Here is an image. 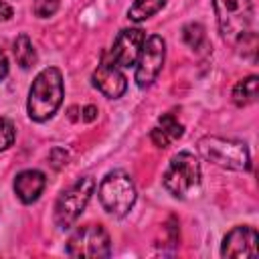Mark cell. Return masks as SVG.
Segmentation results:
<instances>
[{"label": "cell", "mask_w": 259, "mask_h": 259, "mask_svg": "<svg viewBox=\"0 0 259 259\" xmlns=\"http://www.w3.org/2000/svg\"><path fill=\"white\" fill-rule=\"evenodd\" d=\"M93 85L109 99H117L125 93L127 87V79L125 75L119 71V67L109 59V55H103L101 63L97 65V69L93 71Z\"/></svg>", "instance_id": "cell-11"}, {"label": "cell", "mask_w": 259, "mask_h": 259, "mask_svg": "<svg viewBox=\"0 0 259 259\" xmlns=\"http://www.w3.org/2000/svg\"><path fill=\"white\" fill-rule=\"evenodd\" d=\"M99 202L113 217H125L136 202V186L127 172L113 170L99 184Z\"/></svg>", "instance_id": "cell-5"}, {"label": "cell", "mask_w": 259, "mask_h": 259, "mask_svg": "<svg viewBox=\"0 0 259 259\" xmlns=\"http://www.w3.org/2000/svg\"><path fill=\"white\" fill-rule=\"evenodd\" d=\"M45 184L47 178L40 170H22L14 178V192L24 204H30L40 196Z\"/></svg>", "instance_id": "cell-12"}, {"label": "cell", "mask_w": 259, "mask_h": 259, "mask_svg": "<svg viewBox=\"0 0 259 259\" xmlns=\"http://www.w3.org/2000/svg\"><path fill=\"white\" fill-rule=\"evenodd\" d=\"M14 144V125L8 117H0V152Z\"/></svg>", "instance_id": "cell-18"}, {"label": "cell", "mask_w": 259, "mask_h": 259, "mask_svg": "<svg viewBox=\"0 0 259 259\" xmlns=\"http://www.w3.org/2000/svg\"><path fill=\"white\" fill-rule=\"evenodd\" d=\"M158 130L172 142V140H178L182 134H184V127H182V123H178L176 121V117L172 115V113H164L160 119H158Z\"/></svg>", "instance_id": "cell-17"}, {"label": "cell", "mask_w": 259, "mask_h": 259, "mask_svg": "<svg viewBox=\"0 0 259 259\" xmlns=\"http://www.w3.org/2000/svg\"><path fill=\"white\" fill-rule=\"evenodd\" d=\"M63 101V75L57 67L42 69L28 93V115L34 121H47L53 117Z\"/></svg>", "instance_id": "cell-1"}, {"label": "cell", "mask_w": 259, "mask_h": 259, "mask_svg": "<svg viewBox=\"0 0 259 259\" xmlns=\"http://www.w3.org/2000/svg\"><path fill=\"white\" fill-rule=\"evenodd\" d=\"M144 40H146V34H144L142 28H123L115 36V40H113L109 59L119 69L134 67L136 61H138V57H140V51H142Z\"/></svg>", "instance_id": "cell-10"}, {"label": "cell", "mask_w": 259, "mask_h": 259, "mask_svg": "<svg viewBox=\"0 0 259 259\" xmlns=\"http://www.w3.org/2000/svg\"><path fill=\"white\" fill-rule=\"evenodd\" d=\"M198 152L204 160L229 168V170H249L251 168V156L243 142L225 140L217 136H204L198 140Z\"/></svg>", "instance_id": "cell-4"}, {"label": "cell", "mask_w": 259, "mask_h": 259, "mask_svg": "<svg viewBox=\"0 0 259 259\" xmlns=\"http://www.w3.org/2000/svg\"><path fill=\"white\" fill-rule=\"evenodd\" d=\"M164 188L176 198H188L200 188V164L190 152H178L172 156L164 172Z\"/></svg>", "instance_id": "cell-3"}, {"label": "cell", "mask_w": 259, "mask_h": 259, "mask_svg": "<svg viewBox=\"0 0 259 259\" xmlns=\"http://www.w3.org/2000/svg\"><path fill=\"white\" fill-rule=\"evenodd\" d=\"M164 4H166V0H134V4L127 10V16L134 22H142V20L154 16L156 12H160L164 8Z\"/></svg>", "instance_id": "cell-14"}, {"label": "cell", "mask_w": 259, "mask_h": 259, "mask_svg": "<svg viewBox=\"0 0 259 259\" xmlns=\"http://www.w3.org/2000/svg\"><path fill=\"white\" fill-rule=\"evenodd\" d=\"M14 57H16V63L22 69H28L36 63V51H34V47H32V42L26 34H20L14 40Z\"/></svg>", "instance_id": "cell-15"}, {"label": "cell", "mask_w": 259, "mask_h": 259, "mask_svg": "<svg viewBox=\"0 0 259 259\" xmlns=\"http://www.w3.org/2000/svg\"><path fill=\"white\" fill-rule=\"evenodd\" d=\"M59 10V0H36L34 2V14L38 18H49Z\"/></svg>", "instance_id": "cell-19"}, {"label": "cell", "mask_w": 259, "mask_h": 259, "mask_svg": "<svg viewBox=\"0 0 259 259\" xmlns=\"http://www.w3.org/2000/svg\"><path fill=\"white\" fill-rule=\"evenodd\" d=\"M221 255L229 259H255L257 257V231L247 225L231 229L223 239Z\"/></svg>", "instance_id": "cell-9"}, {"label": "cell", "mask_w": 259, "mask_h": 259, "mask_svg": "<svg viewBox=\"0 0 259 259\" xmlns=\"http://www.w3.org/2000/svg\"><path fill=\"white\" fill-rule=\"evenodd\" d=\"M12 16V8L6 2H0V20H8Z\"/></svg>", "instance_id": "cell-22"}, {"label": "cell", "mask_w": 259, "mask_h": 259, "mask_svg": "<svg viewBox=\"0 0 259 259\" xmlns=\"http://www.w3.org/2000/svg\"><path fill=\"white\" fill-rule=\"evenodd\" d=\"M257 99V77L249 75L243 81H239L233 89V101L239 107H245L249 103H253Z\"/></svg>", "instance_id": "cell-13"}, {"label": "cell", "mask_w": 259, "mask_h": 259, "mask_svg": "<svg viewBox=\"0 0 259 259\" xmlns=\"http://www.w3.org/2000/svg\"><path fill=\"white\" fill-rule=\"evenodd\" d=\"M166 57V42L162 36L152 34L148 40H144L140 57L136 61V83L138 87H150L156 77L162 71Z\"/></svg>", "instance_id": "cell-8"}, {"label": "cell", "mask_w": 259, "mask_h": 259, "mask_svg": "<svg viewBox=\"0 0 259 259\" xmlns=\"http://www.w3.org/2000/svg\"><path fill=\"white\" fill-rule=\"evenodd\" d=\"M217 22L227 42H245L253 36V2L251 0H212Z\"/></svg>", "instance_id": "cell-2"}, {"label": "cell", "mask_w": 259, "mask_h": 259, "mask_svg": "<svg viewBox=\"0 0 259 259\" xmlns=\"http://www.w3.org/2000/svg\"><path fill=\"white\" fill-rule=\"evenodd\" d=\"M6 75H8V59H6V55L0 51V81H2Z\"/></svg>", "instance_id": "cell-21"}, {"label": "cell", "mask_w": 259, "mask_h": 259, "mask_svg": "<svg viewBox=\"0 0 259 259\" xmlns=\"http://www.w3.org/2000/svg\"><path fill=\"white\" fill-rule=\"evenodd\" d=\"M97 117V107L95 105H85L83 107V119L85 121H93Z\"/></svg>", "instance_id": "cell-20"}, {"label": "cell", "mask_w": 259, "mask_h": 259, "mask_svg": "<svg viewBox=\"0 0 259 259\" xmlns=\"http://www.w3.org/2000/svg\"><path fill=\"white\" fill-rule=\"evenodd\" d=\"M67 255L87 257V259H105L111 255V241L107 231L101 225H83L79 227L67 243Z\"/></svg>", "instance_id": "cell-7"}, {"label": "cell", "mask_w": 259, "mask_h": 259, "mask_svg": "<svg viewBox=\"0 0 259 259\" xmlns=\"http://www.w3.org/2000/svg\"><path fill=\"white\" fill-rule=\"evenodd\" d=\"M93 188H95L93 178L83 176L75 184H71L67 190H63V194L55 204V223L59 229H69L79 219V214L85 210L93 194Z\"/></svg>", "instance_id": "cell-6"}, {"label": "cell", "mask_w": 259, "mask_h": 259, "mask_svg": "<svg viewBox=\"0 0 259 259\" xmlns=\"http://www.w3.org/2000/svg\"><path fill=\"white\" fill-rule=\"evenodd\" d=\"M182 38H184V42H186L190 49L198 51V49L204 45V38H206V34H204V26L198 24V22H190V24H186V26L182 28Z\"/></svg>", "instance_id": "cell-16"}]
</instances>
